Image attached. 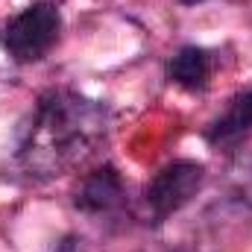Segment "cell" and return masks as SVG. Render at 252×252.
I'll use <instances>...</instances> for the list:
<instances>
[{
    "mask_svg": "<svg viewBox=\"0 0 252 252\" xmlns=\"http://www.w3.org/2000/svg\"><path fill=\"white\" fill-rule=\"evenodd\" d=\"M109 109L70 88H50L35 100L18 144V167L30 179H56L88 158L109 138Z\"/></svg>",
    "mask_w": 252,
    "mask_h": 252,
    "instance_id": "obj_1",
    "label": "cell"
},
{
    "mask_svg": "<svg viewBox=\"0 0 252 252\" xmlns=\"http://www.w3.org/2000/svg\"><path fill=\"white\" fill-rule=\"evenodd\" d=\"M202 182H205V167L199 161L182 158V161H173V164L161 167L144 190V202L150 208V217L156 223H164L167 217L182 211L199 193Z\"/></svg>",
    "mask_w": 252,
    "mask_h": 252,
    "instance_id": "obj_3",
    "label": "cell"
},
{
    "mask_svg": "<svg viewBox=\"0 0 252 252\" xmlns=\"http://www.w3.org/2000/svg\"><path fill=\"white\" fill-rule=\"evenodd\" d=\"M62 35V12L53 0H35L12 15L0 30L3 53L18 64L41 62Z\"/></svg>",
    "mask_w": 252,
    "mask_h": 252,
    "instance_id": "obj_2",
    "label": "cell"
},
{
    "mask_svg": "<svg viewBox=\"0 0 252 252\" xmlns=\"http://www.w3.org/2000/svg\"><path fill=\"white\" fill-rule=\"evenodd\" d=\"M214 73V56L205 47L185 44L167 62V79L185 91H202Z\"/></svg>",
    "mask_w": 252,
    "mask_h": 252,
    "instance_id": "obj_6",
    "label": "cell"
},
{
    "mask_svg": "<svg viewBox=\"0 0 252 252\" xmlns=\"http://www.w3.org/2000/svg\"><path fill=\"white\" fill-rule=\"evenodd\" d=\"M126 202V185L124 176L118 173V167L103 164L91 173L82 176V182L73 190V205L76 211L88 214V217H103V214H115Z\"/></svg>",
    "mask_w": 252,
    "mask_h": 252,
    "instance_id": "obj_4",
    "label": "cell"
},
{
    "mask_svg": "<svg viewBox=\"0 0 252 252\" xmlns=\"http://www.w3.org/2000/svg\"><path fill=\"white\" fill-rule=\"evenodd\" d=\"M252 135V88L232 97L226 112L205 126V141L211 147H235Z\"/></svg>",
    "mask_w": 252,
    "mask_h": 252,
    "instance_id": "obj_5",
    "label": "cell"
}]
</instances>
